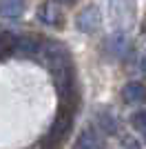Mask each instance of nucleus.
<instances>
[{
  "mask_svg": "<svg viewBox=\"0 0 146 149\" xmlns=\"http://www.w3.org/2000/svg\"><path fill=\"white\" fill-rule=\"evenodd\" d=\"M24 0H0V16L2 18H20L24 13Z\"/></svg>",
  "mask_w": 146,
  "mask_h": 149,
  "instance_id": "6e6552de",
  "label": "nucleus"
},
{
  "mask_svg": "<svg viewBox=\"0 0 146 149\" xmlns=\"http://www.w3.org/2000/svg\"><path fill=\"white\" fill-rule=\"evenodd\" d=\"M75 27H78L82 33H95L100 27H102V13L95 5H89L84 7L82 11L78 13L75 18Z\"/></svg>",
  "mask_w": 146,
  "mask_h": 149,
  "instance_id": "7ed1b4c3",
  "label": "nucleus"
},
{
  "mask_svg": "<svg viewBox=\"0 0 146 149\" xmlns=\"http://www.w3.org/2000/svg\"><path fill=\"white\" fill-rule=\"evenodd\" d=\"M73 113H75V102H60L58 116H55L47 138L42 140V145H60L67 138V134L73 127Z\"/></svg>",
  "mask_w": 146,
  "mask_h": 149,
  "instance_id": "f257e3e1",
  "label": "nucleus"
},
{
  "mask_svg": "<svg viewBox=\"0 0 146 149\" xmlns=\"http://www.w3.org/2000/svg\"><path fill=\"white\" fill-rule=\"evenodd\" d=\"M122 98L128 105H137V102H144L146 100V87L142 82H128L122 87Z\"/></svg>",
  "mask_w": 146,
  "mask_h": 149,
  "instance_id": "423d86ee",
  "label": "nucleus"
},
{
  "mask_svg": "<svg viewBox=\"0 0 146 149\" xmlns=\"http://www.w3.org/2000/svg\"><path fill=\"white\" fill-rule=\"evenodd\" d=\"M111 7V20L117 31H126L135 22V0H109Z\"/></svg>",
  "mask_w": 146,
  "mask_h": 149,
  "instance_id": "f03ea898",
  "label": "nucleus"
},
{
  "mask_svg": "<svg viewBox=\"0 0 146 149\" xmlns=\"http://www.w3.org/2000/svg\"><path fill=\"white\" fill-rule=\"evenodd\" d=\"M75 147L80 149H93V147H102V140H100V136H97V131L91 129V127H86L82 134L78 136V140H75Z\"/></svg>",
  "mask_w": 146,
  "mask_h": 149,
  "instance_id": "1a4fd4ad",
  "label": "nucleus"
},
{
  "mask_svg": "<svg viewBox=\"0 0 146 149\" xmlns=\"http://www.w3.org/2000/svg\"><path fill=\"white\" fill-rule=\"evenodd\" d=\"M131 47V40H128L126 31H115L113 36L106 40V51H109L113 58H122Z\"/></svg>",
  "mask_w": 146,
  "mask_h": 149,
  "instance_id": "39448f33",
  "label": "nucleus"
},
{
  "mask_svg": "<svg viewBox=\"0 0 146 149\" xmlns=\"http://www.w3.org/2000/svg\"><path fill=\"white\" fill-rule=\"evenodd\" d=\"M62 2H67V5H73V2H78V0H62Z\"/></svg>",
  "mask_w": 146,
  "mask_h": 149,
  "instance_id": "4468645a",
  "label": "nucleus"
},
{
  "mask_svg": "<svg viewBox=\"0 0 146 149\" xmlns=\"http://www.w3.org/2000/svg\"><path fill=\"white\" fill-rule=\"evenodd\" d=\"M97 125L102 127V131H106V134H115L117 131V118L113 111H100V116H97Z\"/></svg>",
  "mask_w": 146,
  "mask_h": 149,
  "instance_id": "9b49d317",
  "label": "nucleus"
},
{
  "mask_svg": "<svg viewBox=\"0 0 146 149\" xmlns=\"http://www.w3.org/2000/svg\"><path fill=\"white\" fill-rule=\"evenodd\" d=\"M131 123H133V127L140 131V134H144V136H146V109L137 111V113L133 116V120H131Z\"/></svg>",
  "mask_w": 146,
  "mask_h": 149,
  "instance_id": "f8f14e48",
  "label": "nucleus"
},
{
  "mask_svg": "<svg viewBox=\"0 0 146 149\" xmlns=\"http://www.w3.org/2000/svg\"><path fill=\"white\" fill-rule=\"evenodd\" d=\"M140 67H142V71H146V54L142 56V60H140Z\"/></svg>",
  "mask_w": 146,
  "mask_h": 149,
  "instance_id": "ddd939ff",
  "label": "nucleus"
},
{
  "mask_svg": "<svg viewBox=\"0 0 146 149\" xmlns=\"http://www.w3.org/2000/svg\"><path fill=\"white\" fill-rule=\"evenodd\" d=\"M38 18H40V22H44V25L49 27H60L62 22H64V16H62V9L55 2H44L40 9H38Z\"/></svg>",
  "mask_w": 146,
  "mask_h": 149,
  "instance_id": "20e7f679",
  "label": "nucleus"
},
{
  "mask_svg": "<svg viewBox=\"0 0 146 149\" xmlns=\"http://www.w3.org/2000/svg\"><path fill=\"white\" fill-rule=\"evenodd\" d=\"M16 45H18V36H13L11 31H0V58L16 51Z\"/></svg>",
  "mask_w": 146,
  "mask_h": 149,
  "instance_id": "9d476101",
  "label": "nucleus"
},
{
  "mask_svg": "<svg viewBox=\"0 0 146 149\" xmlns=\"http://www.w3.org/2000/svg\"><path fill=\"white\" fill-rule=\"evenodd\" d=\"M16 51L24 54V56H40V51H42V40L36 38V36H22V38H18Z\"/></svg>",
  "mask_w": 146,
  "mask_h": 149,
  "instance_id": "0eeeda50",
  "label": "nucleus"
}]
</instances>
